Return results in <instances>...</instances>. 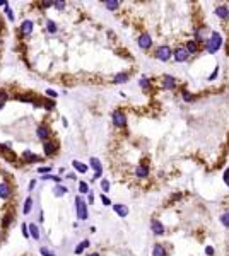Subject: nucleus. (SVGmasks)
<instances>
[{
  "mask_svg": "<svg viewBox=\"0 0 229 256\" xmlns=\"http://www.w3.org/2000/svg\"><path fill=\"white\" fill-rule=\"evenodd\" d=\"M224 181H226V184L229 186V169H226V171H224Z\"/></svg>",
  "mask_w": 229,
  "mask_h": 256,
  "instance_id": "nucleus-35",
  "label": "nucleus"
},
{
  "mask_svg": "<svg viewBox=\"0 0 229 256\" xmlns=\"http://www.w3.org/2000/svg\"><path fill=\"white\" fill-rule=\"evenodd\" d=\"M41 254H43V256H55L53 253H51V251H48L46 248H41Z\"/></svg>",
  "mask_w": 229,
  "mask_h": 256,
  "instance_id": "nucleus-33",
  "label": "nucleus"
},
{
  "mask_svg": "<svg viewBox=\"0 0 229 256\" xmlns=\"http://www.w3.org/2000/svg\"><path fill=\"white\" fill-rule=\"evenodd\" d=\"M48 135H50V133H48V128H46L45 125H41L39 128H38V137H39V138H46Z\"/></svg>",
  "mask_w": 229,
  "mask_h": 256,
  "instance_id": "nucleus-19",
  "label": "nucleus"
},
{
  "mask_svg": "<svg viewBox=\"0 0 229 256\" xmlns=\"http://www.w3.org/2000/svg\"><path fill=\"white\" fill-rule=\"evenodd\" d=\"M45 108H46V109H53V106H55V103L53 101H45Z\"/></svg>",
  "mask_w": 229,
  "mask_h": 256,
  "instance_id": "nucleus-32",
  "label": "nucleus"
},
{
  "mask_svg": "<svg viewBox=\"0 0 229 256\" xmlns=\"http://www.w3.org/2000/svg\"><path fill=\"white\" fill-rule=\"evenodd\" d=\"M183 99H185V101H192L193 96H190V94H187V92H185V94H183Z\"/></svg>",
  "mask_w": 229,
  "mask_h": 256,
  "instance_id": "nucleus-44",
  "label": "nucleus"
},
{
  "mask_svg": "<svg viewBox=\"0 0 229 256\" xmlns=\"http://www.w3.org/2000/svg\"><path fill=\"white\" fill-rule=\"evenodd\" d=\"M164 87L166 89H173V87H175V79L173 77H164Z\"/></svg>",
  "mask_w": 229,
  "mask_h": 256,
  "instance_id": "nucleus-22",
  "label": "nucleus"
},
{
  "mask_svg": "<svg viewBox=\"0 0 229 256\" xmlns=\"http://www.w3.org/2000/svg\"><path fill=\"white\" fill-rule=\"evenodd\" d=\"M5 99H7V94L4 92V91H0V103H4Z\"/></svg>",
  "mask_w": 229,
  "mask_h": 256,
  "instance_id": "nucleus-40",
  "label": "nucleus"
},
{
  "mask_svg": "<svg viewBox=\"0 0 229 256\" xmlns=\"http://www.w3.org/2000/svg\"><path fill=\"white\" fill-rule=\"evenodd\" d=\"M9 193H11V190H9V184H7V183H2V184H0V198L5 200L7 196H9Z\"/></svg>",
  "mask_w": 229,
  "mask_h": 256,
  "instance_id": "nucleus-13",
  "label": "nucleus"
},
{
  "mask_svg": "<svg viewBox=\"0 0 229 256\" xmlns=\"http://www.w3.org/2000/svg\"><path fill=\"white\" fill-rule=\"evenodd\" d=\"M22 234L26 236V237L29 236V230H27V225H26V224H22Z\"/></svg>",
  "mask_w": 229,
  "mask_h": 256,
  "instance_id": "nucleus-38",
  "label": "nucleus"
},
{
  "mask_svg": "<svg viewBox=\"0 0 229 256\" xmlns=\"http://www.w3.org/2000/svg\"><path fill=\"white\" fill-rule=\"evenodd\" d=\"M152 256H166V249L161 244H156L152 249Z\"/></svg>",
  "mask_w": 229,
  "mask_h": 256,
  "instance_id": "nucleus-14",
  "label": "nucleus"
},
{
  "mask_svg": "<svg viewBox=\"0 0 229 256\" xmlns=\"http://www.w3.org/2000/svg\"><path fill=\"white\" fill-rule=\"evenodd\" d=\"M67 193V188L65 186H55V195L57 196H62V195Z\"/></svg>",
  "mask_w": 229,
  "mask_h": 256,
  "instance_id": "nucleus-24",
  "label": "nucleus"
},
{
  "mask_svg": "<svg viewBox=\"0 0 229 256\" xmlns=\"http://www.w3.org/2000/svg\"><path fill=\"white\" fill-rule=\"evenodd\" d=\"M139 85H140V87H144V89H149L150 84H149V80H147L145 77H142V79L139 80Z\"/></svg>",
  "mask_w": 229,
  "mask_h": 256,
  "instance_id": "nucleus-29",
  "label": "nucleus"
},
{
  "mask_svg": "<svg viewBox=\"0 0 229 256\" xmlns=\"http://www.w3.org/2000/svg\"><path fill=\"white\" fill-rule=\"evenodd\" d=\"M91 166L94 167V171H96V173H94V178H101V173H103V167H101V162L97 161L96 157H92V159H91Z\"/></svg>",
  "mask_w": 229,
  "mask_h": 256,
  "instance_id": "nucleus-6",
  "label": "nucleus"
},
{
  "mask_svg": "<svg viewBox=\"0 0 229 256\" xmlns=\"http://www.w3.org/2000/svg\"><path fill=\"white\" fill-rule=\"evenodd\" d=\"M27 229H29V234L34 237V239H39V230H38V227L34 224H29L27 225Z\"/></svg>",
  "mask_w": 229,
  "mask_h": 256,
  "instance_id": "nucleus-18",
  "label": "nucleus"
},
{
  "mask_svg": "<svg viewBox=\"0 0 229 256\" xmlns=\"http://www.w3.org/2000/svg\"><path fill=\"white\" fill-rule=\"evenodd\" d=\"M150 45H152V39H150L149 34H142V36L139 38V46L140 48L147 50V48H150Z\"/></svg>",
  "mask_w": 229,
  "mask_h": 256,
  "instance_id": "nucleus-7",
  "label": "nucleus"
},
{
  "mask_svg": "<svg viewBox=\"0 0 229 256\" xmlns=\"http://www.w3.org/2000/svg\"><path fill=\"white\" fill-rule=\"evenodd\" d=\"M150 227H152V232H154V234H162V232H164V227H162V224H161L159 220H152Z\"/></svg>",
  "mask_w": 229,
  "mask_h": 256,
  "instance_id": "nucleus-10",
  "label": "nucleus"
},
{
  "mask_svg": "<svg viewBox=\"0 0 229 256\" xmlns=\"http://www.w3.org/2000/svg\"><path fill=\"white\" fill-rule=\"evenodd\" d=\"M101 202L106 205V207H108V205H111V202H110V198H108V196H101Z\"/></svg>",
  "mask_w": 229,
  "mask_h": 256,
  "instance_id": "nucleus-37",
  "label": "nucleus"
},
{
  "mask_svg": "<svg viewBox=\"0 0 229 256\" xmlns=\"http://www.w3.org/2000/svg\"><path fill=\"white\" fill-rule=\"evenodd\" d=\"M188 57V51L185 50V48H180V50H176L175 51V58H176V62H185Z\"/></svg>",
  "mask_w": 229,
  "mask_h": 256,
  "instance_id": "nucleus-9",
  "label": "nucleus"
},
{
  "mask_svg": "<svg viewBox=\"0 0 229 256\" xmlns=\"http://www.w3.org/2000/svg\"><path fill=\"white\" fill-rule=\"evenodd\" d=\"M55 7H57V9H63L65 2H55Z\"/></svg>",
  "mask_w": 229,
  "mask_h": 256,
  "instance_id": "nucleus-41",
  "label": "nucleus"
},
{
  "mask_svg": "<svg viewBox=\"0 0 229 256\" xmlns=\"http://www.w3.org/2000/svg\"><path fill=\"white\" fill-rule=\"evenodd\" d=\"M221 45H222V38H221V34H219V32H212V34H210V39L207 41L209 53H215L219 48H221Z\"/></svg>",
  "mask_w": 229,
  "mask_h": 256,
  "instance_id": "nucleus-1",
  "label": "nucleus"
},
{
  "mask_svg": "<svg viewBox=\"0 0 229 256\" xmlns=\"http://www.w3.org/2000/svg\"><path fill=\"white\" fill-rule=\"evenodd\" d=\"M156 57H157V60H161V62H168V60L171 58L169 46H159L157 50H156Z\"/></svg>",
  "mask_w": 229,
  "mask_h": 256,
  "instance_id": "nucleus-3",
  "label": "nucleus"
},
{
  "mask_svg": "<svg viewBox=\"0 0 229 256\" xmlns=\"http://www.w3.org/2000/svg\"><path fill=\"white\" fill-rule=\"evenodd\" d=\"M2 106H4V103H0V109H2Z\"/></svg>",
  "mask_w": 229,
  "mask_h": 256,
  "instance_id": "nucleus-48",
  "label": "nucleus"
},
{
  "mask_svg": "<svg viewBox=\"0 0 229 256\" xmlns=\"http://www.w3.org/2000/svg\"><path fill=\"white\" fill-rule=\"evenodd\" d=\"M72 166H74V169H77L79 173H85V171H87V166L82 164V162H79V161H72Z\"/></svg>",
  "mask_w": 229,
  "mask_h": 256,
  "instance_id": "nucleus-16",
  "label": "nucleus"
},
{
  "mask_svg": "<svg viewBox=\"0 0 229 256\" xmlns=\"http://www.w3.org/2000/svg\"><path fill=\"white\" fill-rule=\"evenodd\" d=\"M89 256H99V254H97V253H92V254H89Z\"/></svg>",
  "mask_w": 229,
  "mask_h": 256,
  "instance_id": "nucleus-47",
  "label": "nucleus"
},
{
  "mask_svg": "<svg viewBox=\"0 0 229 256\" xmlns=\"http://www.w3.org/2000/svg\"><path fill=\"white\" fill-rule=\"evenodd\" d=\"M38 171H39V173H50V167L48 166H46V167H39Z\"/></svg>",
  "mask_w": 229,
  "mask_h": 256,
  "instance_id": "nucleus-43",
  "label": "nucleus"
},
{
  "mask_svg": "<svg viewBox=\"0 0 229 256\" xmlns=\"http://www.w3.org/2000/svg\"><path fill=\"white\" fill-rule=\"evenodd\" d=\"M205 253H207L209 256H212V254H214V248H210V246H207V248H205Z\"/></svg>",
  "mask_w": 229,
  "mask_h": 256,
  "instance_id": "nucleus-39",
  "label": "nucleus"
},
{
  "mask_svg": "<svg viewBox=\"0 0 229 256\" xmlns=\"http://www.w3.org/2000/svg\"><path fill=\"white\" fill-rule=\"evenodd\" d=\"M79 190H80V193H87V191H89V186H87L85 181H80V183H79Z\"/></svg>",
  "mask_w": 229,
  "mask_h": 256,
  "instance_id": "nucleus-28",
  "label": "nucleus"
},
{
  "mask_svg": "<svg viewBox=\"0 0 229 256\" xmlns=\"http://www.w3.org/2000/svg\"><path fill=\"white\" fill-rule=\"evenodd\" d=\"M11 220H12V217H7V219H4V227H9Z\"/></svg>",
  "mask_w": 229,
  "mask_h": 256,
  "instance_id": "nucleus-42",
  "label": "nucleus"
},
{
  "mask_svg": "<svg viewBox=\"0 0 229 256\" xmlns=\"http://www.w3.org/2000/svg\"><path fill=\"white\" fill-rule=\"evenodd\" d=\"M101 188H103V191H108V190H110V183H108V179H103V181H101Z\"/></svg>",
  "mask_w": 229,
  "mask_h": 256,
  "instance_id": "nucleus-31",
  "label": "nucleus"
},
{
  "mask_svg": "<svg viewBox=\"0 0 229 256\" xmlns=\"http://www.w3.org/2000/svg\"><path fill=\"white\" fill-rule=\"evenodd\" d=\"M87 246H89V241H87V239L82 241V242H80V244L77 246V248H75V254H80V253H82V251H84L85 248H87Z\"/></svg>",
  "mask_w": 229,
  "mask_h": 256,
  "instance_id": "nucleus-21",
  "label": "nucleus"
},
{
  "mask_svg": "<svg viewBox=\"0 0 229 256\" xmlns=\"http://www.w3.org/2000/svg\"><path fill=\"white\" fill-rule=\"evenodd\" d=\"M57 149H58V147H57V143H55V142H45V143H43V150H45V154H46V156H51V154H55V152H57Z\"/></svg>",
  "mask_w": 229,
  "mask_h": 256,
  "instance_id": "nucleus-5",
  "label": "nucleus"
},
{
  "mask_svg": "<svg viewBox=\"0 0 229 256\" xmlns=\"http://www.w3.org/2000/svg\"><path fill=\"white\" fill-rule=\"evenodd\" d=\"M46 27H48L50 32H57V26H55V22L48 21V22H46Z\"/></svg>",
  "mask_w": 229,
  "mask_h": 256,
  "instance_id": "nucleus-30",
  "label": "nucleus"
},
{
  "mask_svg": "<svg viewBox=\"0 0 229 256\" xmlns=\"http://www.w3.org/2000/svg\"><path fill=\"white\" fill-rule=\"evenodd\" d=\"M221 222H222L226 227H229V212H224V214L221 215Z\"/></svg>",
  "mask_w": 229,
  "mask_h": 256,
  "instance_id": "nucleus-25",
  "label": "nucleus"
},
{
  "mask_svg": "<svg viewBox=\"0 0 229 256\" xmlns=\"http://www.w3.org/2000/svg\"><path fill=\"white\" fill-rule=\"evenodd\" d=\"M5 11H7V16H9V19H11V21H12V19H14V16H12V11H11V9H9V4H7V5H5Z\"/></svg>",
  "mask_w": 229,
  "mask_h": 256,
  "instance_id": "nucleus-36",
  "label": "nucleus"
},
{
  "mask_svg": "<svg viewBox=\"0 0 229 256\" xmlns=\"http://www.w3.org/2000/svg\"><path fill=\"white\" fill-rule=\"evenodd\" d=\"M185 50H187L188 53H197V50H198V48H197V43H195V41H188Z\"/></svg>",
  "mask_w": 229,
  "mask_h": 256,
  "instance_id": "nucleus-20",
  "label": "nucleus"
},
{
  "mask_svg": "<svg viewBox=\"0 0 229 256\" xmlns=\"http://www.w3.org/2000/svg\"><path fill=\"white\" fill-rule=\"evenodd\" d=\"M104 5H106L110 11H115V9L120 5V2H113V0H110V2H106V4H104Z\"/></svg>",
  "mask_w": 229,
  "mask_h": 256,
  "instance_id": "nucleus-27",
  "label": "nucleus"
},
{
  "mask_svg": "<svg viewBox=\"0 0 229 256\" xmlns=\"http://www.w3.org/2000/svg\"><path fill=\"white\" fill-rule=\"evenodd\" d=\"M127 79H128L127 73H116V75H115V84H122V82H125Z\"/></svg>",
  "mask_w": 229,
  "mask_h": 256,
  "instance_id": "nucleus-23",
  "label": "nucleus"
},
{
  "mask_svg": "<svg viewBox=\"0 0 229 256\" xmlns=\"http://www.w3.org/2000/svg\"><path fill=\"white\" fill-rule=\"evenodd\" d=\"M113 123H115L116 126H120V128H123V126L127 125V116L123 115L120 109L113 111Z\"/></svg>",
  "mask_w": 229,
  "mask_h": 256,
  "instance_id": "nucleus-4",
  "label": "nucleus"
},
{
  "mask_svg": "<svg viewBox=\"0 0 229 256\" xmlns=\"http://www.w3.org/2000/svg\"><path fill=\"white\" fill-rule=\"evenodd\" d=\"M22 157H24L27 162H36L38 161V156H36V154H32L31 150H26L24 154H22Z\"/></svg>",
  "mask_w": 229,
  "mask_h": 256,
  "instance_id": "nucleus-15",
  "label": "nucleus"
},
{
  "mask_svg": "<svg viewBox=\"0 0 229 256\" xmlns=\"http://www.w3.org/2000/svg\"><path fill=\"white\" fill-rule=\"evenodd\" d=\"M113 210H115L120 217H127L128 215V207H125V205H120V203L113 205Z\"/></svg>",
  "mask_w": 229,
  "mask_h": 256,
  "instance_id": "nucleus-8",
  "label": "nucleus"
},
{
  "mask_svg": "<svg viewBox=\"0 0 229 256\" xmlns=\"http://www.w3.org/2000/svg\"><path fill=\"white\" fill-rule=\"evenodd\" d=\"M31 205H32V200L31 198H26V203H24V214H29V210H31Z\"/></svg>",
  "mask_w": 229,
  "mask_h": 256,
  "instance_id": "nucleus-26",
  "label": "nucleus"
},
{
  "mask_svg": "<svg viewBox=\"0 0 229 256\" xmlns=\"http://www.w3.org/2000/svg\"><path fill=\"white\" fill-rule=\"evenodd\" d=\"M46 96H50V97H57V92H55L53 89H46Z\"/></svg>",
  "mask_w": 229,
  "mask_h": 256,
  "instance_id": "nucleus-34",
  "label": "nucleus"
},
{
  "mask_svg": "<svg viewBox=\"0 0 229 256\" xmlns=\"http://www.w3.org/2000/svg\"><path fill=\"white\" fill-rule=\"evenodd\" d=\"M217 73H219V68H215V70L212 72V75H210L209 79H210V80H212V79H215V77H217Z\"/></svg>",
  "mask_w": 229,
  "mask_h": 256,
  "instance_id": "nucleus-45",
  "label": "nucleus"
},
{
  "mask_svg": "<svg viewBox=\"0 0 229 256\" xmlns=\"http://www.w3.org/2000/svg\"><path fill=\"white\" fill-rule=\"evenodd\" d=\"M215 16L217 17H221V19H226V17L229 16V11H227V7H217V9H215Z\"/></svg>",
  "mask_w": 229,
  "mask_h": 256,
  "instance_id": "nucleus-12",
  "label": "nucleus"
},
{
  "mask_svg": "<svg viewBox=\"0 0 229 256\" xmlns=\"http://www.w3.org/2000/svg\"><path fill=\"white\" fill-rule=\"evenodd\" d=\"M75 207H77V215H79V219H87V207H85V202L80 196L75 198Z\"/></svg>",
  "mask_w": 229,
  "mask_h": 256,
  "instance_id": "nucleus-2",
  "label": "nucleus"
},
{
  "mask_svg": "<svg viewBox=\"0 0 229 256\" xmlns=\"http://www.w3.org/2000/svg\"><path fill=\"white\" fill-rule=\"evenodd\" d=\"M21 32L22 34H29L32 32V21H24L21 24Z\"/></svg>",
  "mask_w": 229,
  "mask_h": 256,
  "instance_id": "nucleus-11",
  "label": "nucleus"
},
{
  "mask_svg": "<svg viewBox=\"0 0 229 256\" xmlns=\"http://www.w3.org/2000/svg\"><path fill=\"white\" fill-rule=\"evenodd\" d=\"M34 184H36V181H34V179H32L31 183H29V190H32V188H34Z\"/></svg>",
  "mask_w": 229,
  "mask_h": 256,
  "instance_id": "nucleus-46",
  "label": "nucleus"
},
{
  "mask_svg": "<svg viewBox=\"0 0 229 256\" xmlns=\"http://www.w3.org/2000/svg\"><path fill=\"white\" fill-rule=\"evenodd\" d=\"M135 174H137L139 178H145V176L149 174V169H147L145 166H139L137 167V171H135Z\"/></svg>",
  "mask_w": 229,
  "mask_h": 256,
  "instance_id": "nucleus-17",
  "label": "nucleus"
}]
</instances>
